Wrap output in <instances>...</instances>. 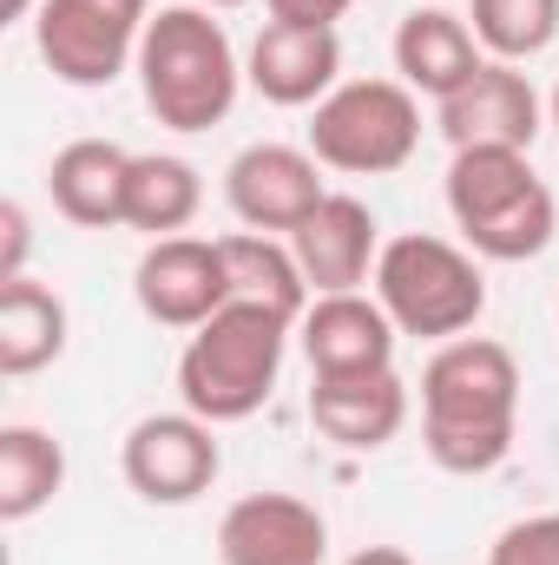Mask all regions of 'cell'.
Listing matches in <instances>:
<instances>
[{"mask_svg": "<svg viewBox=\"0 0 559 565\" xmlns=\"http://www.w3.org/2000/svg\"><path fill=\"white\" fill-rule=\"evenodd\" d=\"M126 178H133V151L113 139H73L53 151L46 164V198L66 224L80 231H113L126 224Z\"/></svg>", "mask_w": 559, "mask_h": 565, "instance_id": "cell-17", "label": "cell"}, {"mask_svg": "<svg viewBox=\"0 0 559 565\" xmlns=\"http://www.w3.org/2000/svg\"><path fill=\"white\" fill-rule=\"evenodd\" d=\"M66 302L40 277L0 282V375H40L66 355Z\"/></svg>", "mask_w": 559, "mask_h": 565, "instance_id": "cell-18", "label": "cell"}, {"mask_svg": "<svg viewBox=\"0 0 559 565\" xmlns=\"http://www.w3.org/2000/svg\"><path fill=\"white\" fill-rule=\"evenodd\" d=\"M303 335V355H309V375L316 382H349V375H382L395 369V322L376 296L362 289H342V296H316L296 322Z\"/></svg>", "mask_w": 559, "mask_h": 565, "instance_id": "cell-10", "label": "cell"}, {"mask_svg": "<svg viewBox=\"0 0 559 565\" xmlns=\"http://www.w3.org/2000/svg\"><path fill=\"white\" fill-rule=\"evenodd\" d=\"M309 422L342 454H376L409 427V388L395 369L349 375V382H309Z\"/></svg>", "mask_w": 559, "mask_h": 565, "instance_id": "cell-16", "label": "cell"}, {"mask_svg": "<svg viewBox=\"0 0 559 565\" xmlns=\"http://www.w3.org/2000/svg\"><path fill=\"white\" fill-rule=\"evenodd\" d=\"M133 296L158 329H204L224 302H231V270H224V244L204 237H158L145 244L139 270H133Z\"/></svg>", "mask_w": 559, "mask_h": 565, "instance_id": "cell-8", "label": "cell"}, {"mask_svg": "<svg viewBox=\"0 0 559 565\" xmlns=\"http://www.w3.org/2000/svg\"><path fill=\"white\" fill-rule=\"evenodd\" d=\"M119 467H126V487L151 500V507H191L198 493H211L224 454H218V427L198 422L191 408L178 415H145L133 422L126 447H119Z\"/></svg>", "mask_w": 559, "mask_h": 565, "instance_id": "cell-7", "label": "cell"}, {"mask_svg": "<svg viewBox=\"0 0 559 565\" xmlns=\"http://www.w3.org/2000/svg\"><path fill=\"white\" fill-rule=\"evenodd\" d=\"M441 139L454 151L467 145H507V151H534L540 139V93L520 66L487 60L454 99H441Z\"/></svg>", "mask_w": 559, "mask_h": 565, "instance_id": "cell-13", "label": "cell"}, {"mask_svg": "<svg viewBox=\"0 0 559 565\" xmlns=\"http://www.w3.org/2000/svg\"><path fill=\"white\" fill-rule=\"evenodd\" d=\"M289 329H296L289 316L231 296L204 329L184 335V355H178V402L211 427L251 422V415L277 395Z\"/></svg>", "mask_w": 559, "mask_h": 565, "instance_id": "cell-3", "label": "cell"}, {"mask_svg": "<svg viewBox=\"0 0 559 565\" xmlns=\"http://www.w3.org/2000/svg\"><path fill=\"white\" fill-rule=\"evenodd\" d=\"M224 244V270H231V296L238 302H264L289 322H303V309L316 302V289L303 277L289 237H264V231H238V237H218Z\"/></svg>", "mask_w": 559, "mask_h": 565, "instance_id": "cell-20", "label": "cell"}, {"mask_svg": "<svg viewBox=\"0 0 559 565\" xmlns=\"http://www.w3.org/2000/svg\"><path fill=\"white\" fill-rule=\"evenodd\" d=\"M481 66H487V53H481L474 26L461 13H447V7L402 13V26H395V73H402V86L415 99H434V106L454 99Z\"/></svg>", "mask_w": 559, "mask_h": 565, "instance_id": "cell-15", "label": "cell"}, {"mask_svg": "<svg viewBox=\"0 0 559 565\" xmlns=\"http://www.w3.org/2000/svg\"><path fill=\"white\" fill-rule=\"evenodd\" d=\"M520 427V362L494 335H454L421 369V447L441 473H494Z\"/></svg>", "mask_w": 559, "mask_h": 565, "instance_id": "cell-1", "label": "cell"}, {"mask_svg": "<svg viewBox=\"0 0 559 565\" xmlns=\"http://www.w3.org/2000/svg\"><path fill=\"white\" fill-rule=\"evenodd\" d=\"M553 126H559V86H553Z\"/></svg>", "mask_w": 559, "mask_h": 565, "instance_id": "cell-31", "label": "cell"}, {"mask_svg": "<svg viewBox=\"0 0 559 565\" xmlns=\"http://www.w3.org/2000/svg\"><path fill=\"white\" fill-rule=\"evenodd\" d=\"M271 7V20H283V26H336L356 0H264Z\"/></svg>", "mask_w": 559, "mask_h": 565, "instance_id": "cell-27", "label": "cell"}, {"mask_svg": "<svg viewBox=\"0 0 559 565\" xmlns=\"http://www.w3.org/2000/svg\"><path fill=\"white\" fill-rule=\"evenodd\" d=\"M133 73H139L145 113L171 132L224 126L238 106V86H244L238 46H231L224 20H211V7H158Z\"/></svg>", "mask_w": 559, "mask_h": 565, "instance_id": "cell-2", "label": "cell"}, {"mask_svg": "<svg viewBox=\"0 0 559 565\" xmlns=\"http://www.w3.org/2000/svg\"><path fill=\"white\" fill-rule=\"evenodd\" d=\"M467 26L481 53L520 66L559 40V0H467Z\"/></svg>", "mask_w": 559, "mask_h": 565, "instance_id": "cell-23", "label": "cell"}, {"mask_svg": "<svg viewBox=\"0 0 559 565\" xmlns=\"http://www.w3.org/2000/svg\"><path fill=\"white\" fill-rule=\"evenodd\" d=\"M349 565H415V559H409L402 546H362V553H356Z\"/></svg>", "mask_w": 559, "mask_h": 565, "instance_id": "cell-28", "label": "cell"}, {"mask_svg": "<svg viewBox=\"0 0 559 565\" xmlns=\"http://www.w3.org/2000/svg\"><path fill=\"white\" fill-rule=\"evenodd\" d=\"M27 250H33L27 204H20V198H7V204H0V282L27 277Z\"/></svg>", "mask_w": 559, "mask_h": 565, "instance_id": "cell-26", "label": "cell"}, {"mask_svg": "<svg viewBox=\"0 0 559 565\" xmlns=\"http://www.w3.org/2000/svg\"><path fill=\"white\" fill-rule=\"evenodd\" d=\"M329 520L296 493H244L218 520V559L224 565H323Z\"/></svg>", "mask_w": 559, "mask_h": 565, "instance_id": "cell-12", "label": "cell"}, {"mask_svg": "<svg viewBox=\"0 0 559 565\" xmlns=\"http://www.w3.org/2000/svg\"><path fill=\"white\" fill-rule=\"evenodd\" d=\"M487 565H559V513L514 520V526L487 546Z\"/></svg>", "mask_w": 559, "mask_h": 565, "instance_id": "cell-25", "label": "cell"}, {"mask_svg": "<svg viewBox=\"0 0 559 565\" xmlns=\"http://www.w3.org/2000/svg\"><path fill=\"white\" fill-rule=\"evenodd\" d=\"M454 231H461L467 250L487 257V264H527V257H540V250L553 244L559 204L540 178H527L514 198H500L494 211H481V217H467V224H454Z\"/></svg>", "mask_w": 559, "mask_h": 565, "instance_id": "cell-21", "label": "cell"}, {"mask_svg": "<svg viewBox=\"0 0 559 565\" xmlns=\"http://www.w3.org/2000/svg\"><path fill=\"white\" fill-rule=\"evenodd\" d=\"M369 282H376V302L389 309V322L402 335H428V342L467 335L487 309V277H481L474 250H461L434 231L389 237Z\"/></svg>", "mask_w": 559, "mask_h": 565, "instance_id": "cell-4", "label": "cell"}, {"mask_svg": "<svg viewBox=\"0 0 559 565\" xmlns=\"http://www.w3.org/2000/svg\"><path fill=\"white\" fill-rule=\"evenodd\" d=\"M198 7H244V0H198Z\"/></svg>", "mask_w": 559, "mask_h": 565, "instance_id": "cell-30", "label": "cell"}, {"mask_svg": "<svg viewBox=\"0 0 559 565\" xmlns=\"http://www.w3.org/2000/svg\"><path fill=\"white\" fill-rule=\"evenodd\" d=\"M204 204V178L191 158L178 151H133V178H126V231L158 237H184V224Z\"/></svg>", "mask_w": 559, "mask_h": 565, "instance_id": "cell-19", "label": "cell"}, {"mask_svg": "<svg viewBox=\"0 0 559 565\" xmlns=\"http://www.w3.org/2000/svg\"><path fill=\"white\" fill-rule=\"evenodd\" d=\"M289 250L303 264V277L316 296H342V289H362L376 277V257H382V224L362 198L349 191H329L296 231H289Z\"/></svg>", "mask_w": 559, "mask_h": 565, "instance_id": "cell-11", "label": "cell"}, {"mask_svg": "<svg viewBox=\"0 0 559 565\" xmlns=\"http://www.w3.org/2000/svg\"><path fill=\"white\" fill-rule=\"evenodd\" d=\"M40 7H46V0H0V13H7V20H33Z\"/></svg>", "mask_w": 559, "mask_h": 565, "instance_id": "cell-29", "label": "cell"}, {"mask_svg": "<svg viewBox=\"0 0 559 565\" xmlns=\"http://www.w3.org/2000/svg\"><path fill=\"white\" fill-rule=\"evenodd\" d=\"M244 79L271 106H323L342 86V40H336V26H283V20H264V33L251 40Z\"/></svg>", "mask_w": 559, "mask_h": 565, "instance_id": "cell-14", "label": "cell"}, {"mask_svg": "<svg viewBox=\"0 0 559 565\" xmlns=\"http://www.w3.org/2000/svg\"><path fill=\"white\" fill-rule=\"evenodd\" d=\"M329 198V184H323V164H316V151H303V145H244L238 158H231V171H224V204L238 211V224L244 231H296L316 204Z\"/></svg>", "mask_w": 559, "mask_h": 565, "instance_id": "cell-9", "label": "cell"}, {"mask_svg": "<svg viewBox=\"0 0 559 565\" xmlns=\"http://www.w3.org/2000/svg\"><path fill=\"white\" fill-rule=\"evenodd\" d=\"M60 487H66V447L46 427H0V520L20 526V520L46 513Z\"/></svg>", "mask_w": 559, "mask_h": 565, "instance_id": "cell-22", "label": "cell"}, {"mask_svg": "<svg viewBox=\"0 0 559 565\" xmlns=\"http://www.w3.org/2000/svg\"><path fill=\"white\" fill-rule=\"evenodd\" d=\"M151 0H46L33 13V46L60 86H113L126 66H139Z\"/></svg>", "mask_w": 559, "mask_h": 565, "instance_id": "cell-6", "label": "cell"}, {"mask_svg": "<svg viewBox=\"0 0 559 565\" xmlns=\"http://www.w3.org/2000/svg\"><path fill=\"white\" fill-rule=\"evenodd\" d=\"M527 178H540L527 164V151H507V145H467V151H454V164H447V211H454V224L494 211Z\"/></svg>", "mask_w": 559, "mask_h": 565, "instance_id": "cell-24", "label": "cell"}, {"mask_svg": "<svg viewBox=\"0 0 559 565\" xmlns=\"http://www.w3.org/2000/svg\"><path fill=\"white\" fill-rule=\"evenodd\" d=\"M421 145V99L402 79H342L309 113V151L349 178H389Z\"/></svg>", "mask_w": 559, "mask_h": 565, "instance_id": "cell-5", "label": "cell"}]
</instances>
